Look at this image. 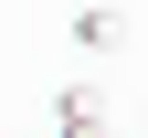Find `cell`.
<instances>
[{
  "mask_svg": "<svg viewBox=\"0 0 148 138\" xmlns=\"http://www.w3.org/2000/svg\"><path fill=\"white\" fill-rule=\"evenodd\" d=\"M116 43H127V11H106V0H85V11H74V53H85V64H106Z\"/></svg>",
  "mask_w": 148,
  "mask_h": 138,
  "instance_id": "6da1fadb",
  "label": "cell"
}]
</instances>
